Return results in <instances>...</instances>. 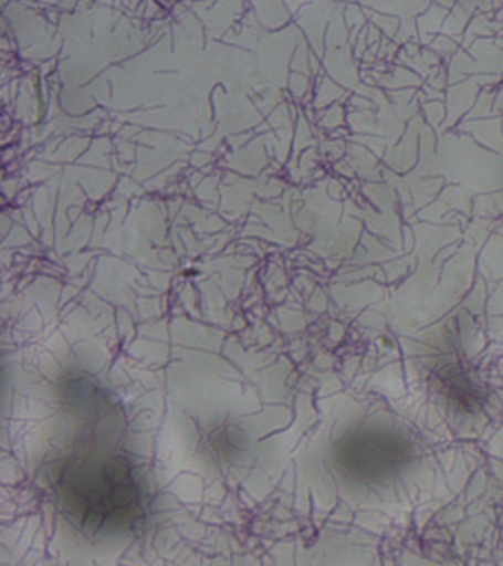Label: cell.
Wrapping results in <instances>:
<instances>
[{
  "instance_id": "cell-1",
  "label": "cell",
  "mask_w": 503,
  "mask_h": 566,
  "mask_svg": "<svg viewBox=\"0 0 503 566\" xmlns=\"http://www.w3.org/2000/svg\"><path fill=\"white\" fill-rule=\"evenodd\" d=\"M65 511L91 530H117L138 520L140 491L130 464L117 455H77L54 481Z\"/></svg>"
}]
</instances>
